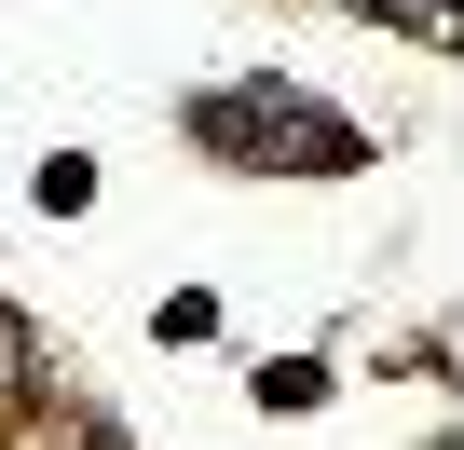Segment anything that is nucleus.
<instances>
[{"label":"nucleus","mask_w":464,"mask_h":450,"mask_svg":"<svg viewBox=\"0 0 464 450\" xmlns=\"http://www.w3.org/2000/svg\"><path fill=\"white\" fill-rule=\"evenodd\" d=\"M205 137H218V150H287V164H355V123H328L314 96H274V82H260V96H218Z\"/></svg>","instance_id":"nucleus-1"},{"label":"nucleus","mask_w":464,"mask_h":450,"mask_svg":"<svg viewBox=\"0 0 464 450\" xmlns=\"http://www.w3.org/2000/svg\"><path fill=\"white\" fill-rule=\"evenodd\" d=\"M0 382H28V328L14 314H0Z\"/></svg>","instance_id":"nucleus-2"}]
</instances>
